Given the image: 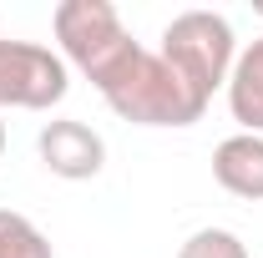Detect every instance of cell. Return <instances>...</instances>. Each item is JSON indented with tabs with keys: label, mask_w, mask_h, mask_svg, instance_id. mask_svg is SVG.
Here are the masks:
<instances>
[{
	"label": "cell",
	"mask_w": 263,
	"mask_h": 258,
	"mask_svg": "<svg viewBox=\"0 0 263 258\" xmlns=\"http://www.w3.org/2000/svg\"><path fill=\"white\" fill-rule=\"evenodd\" d=\"M91 86L101 91V101L117 117L142 122V127H193L197 117L208 112V101L197 97L157 51H147L137 41H132L117 61L101 66L97 76H91Z\"/></svg>",
	"instance_id": "cell-1"
},
{
	"label": "cell",
	"mask_w": 263,
	"mask_h": 258,
	"mask_svg": "<svg viewBox=\"0 0 263 258\" xmlns=\"http://www.w3.org/2000/svg\"><path fill=\"white\" fill-rule=\"evenodd\" d=\"M157 56H162L202 101H213L218 86H228V71H233V61H238V41H233V26L223 15H213V10H182V15L167 21Z\"/></svg>",
	"instance_id": "cell-2"
},
{
	"label": "cell",
	"mask_w": 263,
	"mask_h": 258,
	"mask_svg": "<svg viewBox=\"0 0 263 258\" xmlns=\"http://www.w3.org/2000/svg\"><path fill=\"white\" fill-rule=\"evenodd\" d=\"M51 26H56V41H61L66 61L76 66L86 81L132 46L122 15H117L106 0H61L56 15H51Z\"/></svg>",
	"instance_id": "cell-3"
},
{
	"label": "cell",
	"mask_w": 263,
	"mask_h": 258,
	"mask_svg": "<svg viewBox=\"0 0 263 258\" xmlns=\"http://www.w3.org/2000/svg\"><path fill=\"white\" fill-rule=\"evenodd\" d=\"M71 86L66 61L51 46L35 41H0V112L21 106V112H46L56 106Z\"/></svg>",
	"instance_id": "cell-4"
},
{
	"label": "cell",
	"mask_w": 263,
	"mask_h": 258,
	"mask_svg": "<svg viewBox=\"0 0 263 258\" xmlns=\"http://www.w3.org/2000/svg\"><path fill=\"white\" fill-rule=\"evenodd\" d=\"M35 147H41V162H46L56 177H66V182L97 177L101 162H106V142H101L86 122H71V117L46 122L41 137H35Z\"/></svg>",
	"instance_id": "cell-5"
},
{
	"label": "cell",
	"mask_w": 263,
	"mask_h": 258,
	"mask_svg": "<svg viewBox=\"0 0 263 258\" xmlns=\"http://www.w3.org/2000/svg\"><path fill=\"white\" fill-rule=\"evenodd\" d=\"M213 177H218L233 197L263 202V137L238 132L228 142H218V152H213Z\"/></svg>",
	"instance_id": "cell-6"
},
{
	"label": "cell",
	"mask_w": 263,
	"mask_h": 258,
	"mask_svg": "<svg viewBox=\"0 0 263 258\" xmlns=\"http://www.w3.org/2000/svg\"><path fill=\"white\" fill-rule=\"evenodd\" d=\"M228 106H233V122H243V132L263 137V35L248 51H238V61H233Z\"/></svg>",
	"instance_id": "cell-7"
},
{
	"label": "cell",
	"mask_w": 263,
	"mask_h": 258,
	"mask_svg": "<svg viewBox=\"0 0 263 258\" xmlns=\"http://www.w3.org/2000/svg\"><path fill=\"white\" fill-rule=\"evenodd\" d=\"M0 258H56L46 233L26 218V213H10L0 208Z\"/></svg>",
	"instance_id": "cell-8"
},
{
	"label": "cell",
	"mask_w": 263,
	"mask_h": 258,
	"mask_svg": "<svg viewBox=\"0 0 263 258\" xmlns=\"http://www.w3.org/2000/svg\"><path fill=\"white\" fill-rule=\"evenodd\" d=\"M177 258H248V248L228 228H197L193 238L177 248Z\"/></svg>",
	"instance_id": "cell-9"
},
{
	"label": "cell",
	"mask_w": 263,
	"mask_h": 258,
	"mask_svg": "<svg viewBox=\"0 0 263 258\" xmlns=\"http://www.w3.org/2000/svg\"><path fill=\"white\" fill-rule=\"evenodd\" d=\"M0 152H5V122H0Z\"/></svg>",
	"instance_id": "cell-10"
}]
</instances>
